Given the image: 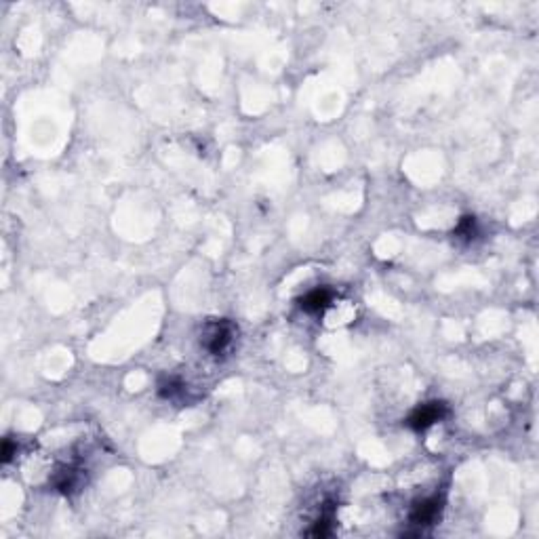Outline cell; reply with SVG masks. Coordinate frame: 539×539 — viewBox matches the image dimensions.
I'll use <instances>...</instances> for the list:
<instances>
[{
    "label": "cell",
    "mask_w": 539,
    "mask_h": 539,
    "mask_svg": "<svg viewBox=\"0 0 539 539\" xmlns=\"http://www.w3.org/2000/svg\"><path fill=\"white\" fill-rule=\"evenodd\" d=\"M331 301H333V291L327 289V287H318V289H312L303 295L299 299V306H301L303 312H308V314H320L331 306Z\"/></svg>",
    "instance_id": "277c9868"
},
{
    "label": "cell",
    "mask_w": 539,
    "mask_h": 539,
    "mask_svg": "<svg viewBox=\"0 0 539 539\" xmlns=\"http://www.w3.org/2000/svg\"><path fill=\"white\" fill-rule=\"evenodd\" d=\"M13 453H15V447H13V443L7 438V441L3 443V463H9V461L13 459Z\"/></svg>",
    "instance_id": "9c48e42d"
},
{
    "label": "cell",
    "mask_w": 539,
    "mask_h": 539,
    "mask_svg": "<svg viewBox=\"0 0 539 539\" xmlns=\"http://www.w3.org/2000/svg\"><path fill=\"white\" fill-rule=\"evenodd\" d=\"M447 415V404L445 402H426V404H419V407L409 415L407 419V426L415 432H421V430H428L432 424L441 421L443 417Z\"/></svg>",
    "instance_id": "7a4b0ae2"
},
{
    "label": "cell",
    "mask_w": 539,
    "mask_h": 539,
    "mask_svg": "<svg viewBox=\"0 0 539 539\" xmlns=\"http://www.w3.org/2000/svg\"><path fill=\"white\" fill-rule=\"evenodd\" d=\"M53 485L59 493H72L74 487L78 485V472L74 468H63L57 472V476L53 478Z\"/></svg>",
    "instance_id": "8992f818"
},
{
    "label": "cell",
    "mask_w": 539,
    "mask_h": 539,
    "mask_svg": "<svg viewBox=\"0 0 539 539\" xmlns=\"http://www.w3.org/2000/svg\"><path fill=\"white\" fill-rule=\"evenodd\" d=\"M184 390V384H182V380L179 377H162L160 382H158V394L162 396V398H175L179 392Z\"/></svg>",
    "instance_id": "ba28073f"
},
{
    "label": "cell",
    "mask_w": 539,
    "mask_h": 539,
    "mask_svg": "<svg viewBox=\"0 0 539 539\" xmlns=\"http://www.w3.org/2000/svg\"><path fill=\"white\" fill-rule=\"evenodd\" d=\"M476 234H478V223H476V217H472V215H463L457 223V228L453 230V236L459 241H474L476 239Z\"/></svg>",
    "instance_id": "52a82bcc"
},
{
    "label": "cell",
    "mask_w": 539,
    "mask_h": 539,
    "mask_svg": "<svg viewBox=\"0 0 539 539\" xmlns=\"http://www.w3.org/2000/svg\"><path fill=\"white\" fill-rule=\"evenodd\" d=\"M333 522H335V503L327 501L320 512V518L314 522V527L308 531L310 537H329L333 533Z\"/></svg>",
    "instance_id": "5b68a950"
},
{
    "label": "cell",
    "mask_w": 539,
    "mask_h": 539,
    "mask_svg": "<svg viewBox=\"0 0 539 539\" xmlns=\"http://www.w3.org/2000/svg\"><path fill=\"white\" fill-rule=\"evenodd\" d=\"M232 335H234V327H232L228 320H219V322H213V324L207 329L202 344H205V348H207L211 354H221V352L230 346Z\"/></svg>",
    "instance_id": "3957f363"
},
{
    "label": "cell",
    "mask_w": 539,
    "mask_h": 539,
    "mask_svg": "<svg viewBox=\"0 0 539 539\" xmlns=\"http://www.w3.org/2000/svg\"><path fill=\"white\" fill-rule=\"evenodd\" d=\"M443 501H445L443 495H432V497L415 501L411 512H409L411 525H415L417 531H424V527L434 525V520L441 516V512H443Z\"/></svg>",
    "instance_id": "6da1fadb"
}]
</instances>
